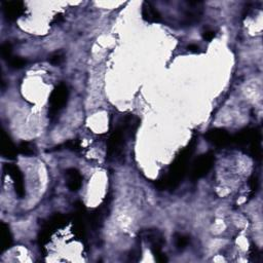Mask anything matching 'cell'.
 <instances>
[{
  "mask_svg": "<svg viewBox=\"0 0 263 263\" xmlns=\"http://www.w3.org/2000/svg\"><path fill=\"white\" fill-rule=\"evenodd\" d=\"M197 141L193 139L188 146L184 148L175 158L173 163L171 164L168 174H166L162 179L156 182V186L160 189H174L176 188L180 182L183 180L187 169H188V162L191 158V155L194 154L196 148Z\"/></svg>",
  "mask_w": 263,
  "mask_h": 263,
  "instance_id": "obj_2",
  "label": "cell"
},
{
  "mask_svg": "<svg viewBox=\"0 0 263 263\" xmlns=\"http://www.w3.org/2000/svg\"><path fill=\"white\" fill-rule=\"evenodd\" d=\"M18 150L21 154L26 156H33L36 154L35 145L32 144L31 142H21L18 146Z\"/></svg>",
  "mask_w": 263,
  "mask_h": 263,
  "instance_id": "obj_14",
  "label": "cell"
},
{
  "mask_svg": "<svg viewBox=\"0 0 263 263\" xmlns=\"http://www.w3.org/2000/svg\"><path fill=\"white\" fill-rule=\"evenodd\" d=\"M214 161H215V157L212 152H207L200 155L194 162L193 168H191V172H190L191 179L194 181H197L205 177L211 171Z\"/></svg>",
  "mask_w": 263,
  "mask_h": 263,
  "instance_id": "obj_5",
  "label": "cell"
},
{
  "mask_svg": "<svg viewBox=\"0 0 263 263\" xmlns=\"http://www.w3.org/2000/svg\"><path fill=\"white\" fill-rule=\"evenodd\" d=\"M140 237L149 244L151 252L154 258L156 259V261L158 262L168 261V258H166L165 254L162 253V247L165 244V240L160 230L155 228L142 230L140 232Z\"/></svg>",
  "mask_w": 263,
  "mask_h": 263,
  "instance_id": "obj_3",
  "label": "cell"
},
{
  "mask_svg": "<svg viewBox=\"0 0 263 263\" xmlns=\"http://www.w3.org/2000/svg\"><path fill=\"white\" fill-rule=\"evenodd\" d=\"M206 140L216 147H226L232 143V137L224 129L216 128L207 132Z\"/></svg>",
  "mask_w": 263,
  "mask_h": 263,
  "instance_id": "obj_7",
  "label": "cell"
},
{
  "mask_svg": "<svg viewBox=\"0 0 263 263\" xmlns=\"http://www.w3.org/2000/svg\"><path fill=\"white\" fill-rule=\"evenodd\" d=\"M66 223V217L62 214H55L54 216H52L49 221L43 224L41 230H40V235H39V241L40 245L44 244L49 240L52 233L59 227L63 226Z\"/></svg>",
  "mask_w": 263,
  "mask_h": 263,
  "instance_id": "obj_6",
  "label": "cell"
},
{
  "mask_svg": "<svg viewBox=\"0 0 263 263\" xmlns=\"http://www.w3.org/2000/svg\"><path fill=\"white\" fill-rule=\"evenodd\" d=\"M187 50L191 53H199L200 52V46L198 44L195 43H191L187 46Z\"/></svg>",
  "mask_w": 263,
  "mask_h": 263,
  "instance_id": "obj_23",
  "label": "cell"
},
{
  "mask_svg": "<svg viewBox=\"0 0 263 263\" xmlns=\"http://www.w3.org/2000/svg\"><path fill=\"white\" fill-rule=\"evenodd\" d=\"M8 63L10 64V66L13 68V69H22L26 66L27 64V60H25L24 58H21V57H12Z\"/></svg>",
  "mask_w": 263,
  "mask_h": 263,
  "instance_id": "obj_16",
  "label": "cell"
},
{
  "mask_svg": "<svg viewBox=\"0 0 263 263\" xmlns=\"http://www.w3.org/2000/svg\"><path fill=\"white\" fill-rule=\"evenodd\" d=\"M140 246H136L132 252H131V255H130V261H138L141 257V248H139Z\"/></svg>",
  "mask_w": 263,
  "mask_h": 263,
  "instance_id": "obj_20",
  "label": "cell"
},
{
  "mask_svg": "<svg viewBox=\"0 0 263 263\" xmlns=\"http://www.w3.org/2000/svg\"><path fill=\"white\" fill-rule=\"evenodd\" d=\"M174 241H175V246L179 251H183L186 249V247L189 245L190 238L188 235L182 234V233H176L174 236Z\"/></svg>",
  "mask_w": 263,
  "mask_h": 263,
  "instance_id": "obj_15",
  "label": "cell"
},
{
  "mask_svg": "<svg viewBox=\"0 0 263 263\" xmlns=\"http://www.w3.org/2000/svg\"><path fill=\"white\" fill-rule=\"evenodd\" d=\"M0 146H2V154L6 158L9 159H15L17 157V154L19 153L18 148L14 144V142L10 138V136L7 134L5 130L2 132V140H0Z\"/></svg>",
  "mask_w": 263,
  "mask_h": 263,
  "instance_id": "obj_10",
  "label": "cell"
},
{
  "mask_svg": "<svg viewBox=\"0 0 263 263\" xmlns=\"http://www.w3.org/2000/svg\"><path fill=\"white\" fill-rule=\"evenodd\" d=\"M67 186L71 191H78L82 185V176L77 169L71 168L65 172Z\"/></svg>",
  "mask_w": 263,
  "mask_h": 263,
  "instance_id": "obj_11",
  "label": "cell"
},
{
  "mask_svg": "<svg viewBox=\"0 0 263 263\" xmlns=\"http://www.w3.org/2000/svg\"><path fill=\"white\" fill-rule=\"evenodd\" d=\"M250 187H251L252 191L257 190V188H258V178H257V176L253 175L251 177V179H250Z\"/></svg>",
  "mask_w": 263,
  "mask_h": 263,
  "instance_id": "obj_22",
  "label": "cell"
},
{
  "mask_svg": "<svg viewBox=\"0 0 263 263\" xmlns=\"http://www.w3.org/2000/svg\"><path fill=\"white\" fill-rule=\"evenodd\" d=\"M3 10L6 19L14 22L25 14L26 8L22 2H5L3 3Z\"/></svg>",
  "mask_w": 263,
  "mask_h": 263,
  "instance_id": "obj_9",
  "label": "cell"
},
{
  "mask_svg": "<svg viewBox=\"0 0 263 263\" xmlns=\"http://www.w3.org/2000/svg\"><path fill=\"white\" fill-rule=\"evenodd\" d=\"M5 170L13 179L16 194L18 195L19 198L23 199L26 195V190H25V183H24V176L22 172L15 164H6Z\"/></svg>",
  "mask_w": 263,
  "mask_h": 263,
  "instance_id": "obj_8",
  "label": "cell"
},
{
  "mask_svg": "<svg viewBox=\"0 0 263 263\" xmlns=\"http://www.w3.org/2000/svg\"><path fill=\"white\" fill-rule=\"evenodd\" d=\"M69 98L68 86L65 83H60L55 87L50 96L49 116L55 118L66 106Z\"/></svg>",
  "mask_w": 263,
  "mask_h": 263,
  "instance_id": "obj_4",
  "label": "cell"
},
{
  "mask_svg": "<svg viewBox=\"0 0 263 263\" xmlns=\"http://www.w3.org/2000/svg\"><path fill=\"white\" fill-rule=\"evenodd\" d=\"M139 126L140 119L132 114L125 116L118 123L108 140L107 155L109 158H117L123 154L129 140L136 134Z\"/></svg>",
  "mask_w": 263,
  "mask_h": 263,
  "instance_id": "obj_1",
  "label": "cell"
},
{
  "mask_svg": "<svg viewBox=\"0 0 263 263\" xmlns=\"http://www.w3.org/2000/svg\"><path fill=\"white\" fill-rule=\"evenodd\" d=\"M63 146L66 149L72 150V151H79V150H81V145H80V141L79 140H70V141L64 143Z\"/></svg>",
  "mask_w": 263,
  "mask_h": 263,
  "instance_id": "obj_19",
  "label": "cell"
},
{
  "mask_svg": "<svg viewBox=\"0 0 263 263\" xmlns=\"http://www.w3.org/2000/svg\"><path fill=\"white\" fill-rule=\"evenodd\" d=\"M215 35H216V33H215V31L212 29H206L203 32V38L207 41H211L215 37Z\"/></svg>",
  "mask_w": 263,
  "mask_h": 263,
  "instance_id": "obj_21",
  "label": "cell"
},
{
  "mask_svg": "<svg viewBox=\"0 0 263 263\" xmlns=\"http://www.w3.org/2000/svg\"><path fill=\"white\" fill-rule=\"evenodd\" d=\"M142 17L148 23H160L162 21L160 13L152 4L147 2H145L142 6Z\"/></svg>",
  "mask_w": 263,
  "mask_h": 263,
  "instance_id": "obj_12",
  "label": "cell"
},
{
  "mask_svg": "<svg viewBox=\"0 0 263 263\" xmlns=\"http://www.w3.org/2000/svg\"><path fill=\"white\" fill-rule=\"evenodd\" d=\"M0 53H2V57L9 61L13 57V46L10 42H5L2 44L0 47Z\"/></svg>",
  "mask_w": 263,
  "mask_h": 263,
  "instance_id": "obj_17",
  "label": "cell"
},
{
  "mask_svg": "<svg viewBox=\"0 0 263 263\" xmlns=\"http://www.w3.org/2000/svg\"><path fill=\"white\" fill-rule=\"evenodd\" d=\"M13 245V234L11 232L10 226L2 222L0 223V247H2V252L9 250Z\"/></svg>",
  "mask_w": 263,
  "mask_h": 263,
  "instance_id": "obj_13",
  "label": "cell"
},
{
  "mask_svg": "<svg viewBox=\"0 0 263 263\" xmlns=\"http://www.w3.org/2000/svg\"><path fill=\"white\" fill-rule=\"evenodd\" d=\"M50 63L52 65H61L64 61H65V54L62 52V51H59V52H56L54 53L51 57H50Z\"/></svg>",
  "mask_w": 263,
  "mask_h": 263,
  "instance_id": "obj_18",
  "label": "cell"
}]
</instances>
